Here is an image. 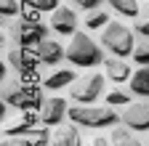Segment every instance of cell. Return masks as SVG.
I'll return each mask as SVG.
<instances>
[{
  "label": "cell",
  "mask_w": 149,
  "mask_h": 146,
  "mask_svg": "<svg viewBox=\"0 0 149 146\" xmlns=\"http://www.w3.org/2000/svg\"><path fill=\"white\" fill-rule=\"evenodd\" d=\"M3 101L13 109H22V112H27V109H40L43 106V96L40 90L32 88L27 82L24 75H19V72H13V75H8L3 80Z\"/></svg>",
  "instance_id": "obj_1"
},
{
  "label": "cell",
  "mask_w": 149,
  "mask_h": 146,
  "mask_svg": "<svg viewBox=\"0 0 149 146\" xmlns=\"http://www.w3.org/2000/svg\"><path fill=\"white\" fill-rule=\"evenodd\" d=\"M69 122L77 127H112L123 122V117L115 112V106H93V104H80V106H69Z\"/></svg>",
  "instance_id": "obj_2"
},
{
  "label": "cell",
  "mask_w": 149,
  "mask_h": 146,
  "mask_svg": "<svg viewBox=\"0 0 149 146\" xmlns=\"http://www.w3.org/2000/svg\"><path fill=\"white\" fill-rule=\"evenodd\" d=\"M67 59L80 69H93V66L104 64V53H101L99 43L91 40V35L74 32L72 40H69V48H67Z\"/></svg>",
  "instance_id": "obj_3"
},
{
  "label": "cell",
  "mask_w": 149,
  "mask_h": 146,
  "mask_svg": "<svg viewBox=\"0 0 149 146\" xmlns=\"http://www.w3.org/2000/svg\"><path fill=\"white\" fill-rule=\"evenodd\" d=\"M6 32H8V37H11L13 45L32 48V51L40 45V40L48 37V27L43 21H29V19H22V16H16L13 21H8Z\"/></svg>",
  "instance_id": "obj_4"
},
{
  "label": "cell",
  "mask_w": 149,
  "mask_h": 146,
  "mask_svg": "<svg viewBox=\"0 0 149 146\" xmlns=\"http://www.w3.org/2000/svg\"><path fill=\"white\" fill-rule=\"evenodd\" d=\"M136 43V37H133V29L130 27H125V24H120V21H109L107 27H104V32H101V45L112 53V56H130L133 53V45Z\"/></svg>",
  "instance_id": "obj_5"
},
{
  "label": "cell",
  "mask_w": 149,
  "mask_h": 146,
  "mask_svg": "<svg viewBox=\"0 0 149 146\" xmlns=\"http://www.w3.org/2000/svg\"><path fill=\"white\" fill-rule=\"evenodd\" d=\"M104 80H107V75H99V72H91V75H85V77H77L69 85L72 101H77V104H93L96 98H101Z\"/></svg>",
  "instance_id": "obj_6"
},
{
  "label": "cell",
  "mask_w": 149,
  "mask_h": 146,
  "mask_svg": "<svg viewBox=\"0 0 149 146\" xmlns=\"http://www.w3.org/2000/svg\"><path fill=\"white\" fill-rule=\"evenodd\" d=\"M6 61L11 64L13 72H19V75H24V77H32L37 64H40V59H37V53L32 48H19V45L6 53Z\"/></svg>",
  "instance_id": "obj_7"
},
{
  "label": "cell",
  "mask_w": 149,
  "mask_h": 146,
  "mask_svg": "<svg viewBox=\"0 0 149 146\" xmlns=\"http://www.w3.org/2000/svg\"><path fill=\"white\" fill-rule=\"evenodd\" d=\"M123 125H128L130 130H149V104L146 101H130L123 109Z\"/></svg>",
  "instance_id": "obj_8"
},
{
  "label": "cell",
  "mask_w": 149,
  "mask_h": 146,
  "mask_svg": "<svg viewBox=\"0 0 149 146\" xmlns=\"http://www.w3.org/2000/svg\"><path fill=\"white\" fill-rule=\"evenodd\" d=\"M67 114H69V106L61 96H53V98L43 101V106H40V122L48 127H59Z\"/></svg>",
  "instance_id": "obj_9"
},
{
  "label": "cell",
  "mask_w": 149,
  "mask_h": 146,
  "mask_svg": "<svg viewBox=\"0 0 149 146\" xmlns=\"http://www.w3.org/2000/svg\"><path fill=\"white\" fill-rule=\"evenodd\" d=\"M77 13H74L69 6H59L53 13H51V29L56 35H64V37H72L77 32Z\"/></svg>",
  "instance_id": "obj_10"
},
{
  "label": "cell",
  "mask_w": 149,
  "mask_h": 146,
  "mask_svg": "<svg viewBox=\"0 0 149 146\" xmlns=\"http://www.w3.org/2000/svg\"><path fill=\"white\" fill-rule=\"evenodd\" d=\"M104 75L112 82H130L133 69H130V64L123 56H109V59H104Z\"/></svg>",
  "instance_id": "obj_11"
},
{
  "label": "cell",
  "mask_w": 149,
  "mask_h": 146,
  "mask_svg": "<svg viewBox=\"0 0 149 146\" xmlns=\"http://www.w3.org/2000/svg\"><path fill=\"white\" fill-rule=\"evenodd\" d=\"M35 53H37V59H40V64H48V66L59 64V61L67 56V51L61 48V43H59V40H53V37L40 40V45L35 48Z\"/></svg>",
  "instance_id": "obj_12"
},
{
  "label": "cell",
  "mask_w": 149,
  "mask_h": 146,
  "mask_svg": "<svg viewBox=\"0 0 149 146\" xmlns=\"http://www.w3.org/2000/svg\"><path fill=\"white\" fill-rule=\"evenodd\" d=\"M37 122H40V114L35 112V109H27V112L19 117L16 122H8V125H3V133L6 136H24L29 127H35Z\"/></svg>",
  "instance_id": "obj_13"
},
{
  "label": "cell",
  "mask_w": 149,
  "mask_h": 146,
  "mask_svg": "<svg viewBox=\"0 0 149 146\" xmlns=\"http://www.w3.org/2000/svg\"><path fill=\"white\" fill-rule=\"evenodd\" d=\"M51 143L53 146H83V138H80V130L72 122V125H59V127H56Z\"/></svg>",
  "instance_id": "obj_14"
},
{
  "label": "cell",
  "mask_w": 149,
  "mask_h": 146,
  "mask_svg": "<svg viewBox=\"0 0 149 146\" xmlns=\"http://www.w3.org/2000/svg\"><path fill=\"white\" fill-rule=\"evenodd\" d=\"M74 80V72L72 69H56V72H51V75L43 80V88L45 90H61V88H69Z\"/></svg>",
  "instance_id": "obj_15"
},
{
  "label": "cell",
  "mask_w": 149,
  "mask_h": 146,
  "mask_svg": "<svg viewBox=\"0 0 149 146\" xmlns=\"http://www.w3.org/2000/svg\"><path fill=\"white\" fill-rule=\"evenodd\" d=\"M130 90L141 98H149V66H139L130 77Z\"/></svg>",
  "instance_id": "obj_16"
},
{
  "label": "cell",
  "mask_w": 149,
  "mask_h": 146,
  "mask_svg": "<svg viewBox=\"0 0 149 146\" xmlns=\"http://www.w3.org/2000/svg\"><path fill=\"white\" fill-rule=\"evenodd\" d=\"M109 6L115 13L125 16V19H139L141 8H139V0H109Z\"/></svg>",
  "instance_id": "obj_17"
},
{
  "label": "cell",
  "mask_w": 149,
  "mask_h": 146,
  "mask_svg": "<svg viewBox=\"0 0 149 146\" xmlns=\"http://www.w3.org/2000/svg\"><path fill=\"white\" fill-rule=\"evenodd\" d=\"M112 146H141V141L125 125V127H115V130H112Z\"/></svg>",
  "instance_id": "obj_18"
},
{
  "label": "cell",
  "mask_w": 149,
  "mask_h": 146,
  "mask_svg": "<svg viewBox=\"0 0 149 146\" xmlns=\"http://www.w3.org/2000/svg\"><path fill=\"white\" fill-rule=\"evenodd\" d=\"M83 24H85V29H104L109 24V16L96 8V11H88V16L83 19Z\"/></svg>",
  "instance_id": "obj_19"
},
{
  "label": "cell",
  "mask_w": 149,
  "mask_h": 146,
  "mask_svg": "<svg viewBox=\"0 0 149 146\" xmlns=\"http://www.w3.org/2000/svg\"><path fill=\"white\" fill-rule=\"evenodd\" d=\"M22 8H24L22 0H0V13H3V19H16V16H22Z\"/></svg>",
  "instance_id": "obj_20"
},
{
  "label": "cell",
  "mask_w": 149,
  "mask_h": 146,
  "mask_svg": "<svg viewBox=\"0 0 149 146\" xmlns=\"http://www.w3.org/2000/svg\"><path fill=\"white\" fill-rule=\"evenodd\" d=\"M133 61L141 66H149V37H144L141 43H136L133 48Z\"/></svg>",
  "instance_id": "obj_21"
},
{
  "label": "cell",
  "mask_w": 149,
  "mask_h": 146,
  "mask_svg": "<svg viewBox=\"0 0 149 146\" xmlns=\"http://www.w3.org/2000/svg\"><path fill=\"white\" fill-rule=\"evenodd\" d=\"M24 138H29V141L37 143V146H45L48 138H53V136H48V125H45V127H29V130L24 133Z\"/></svg>",
  "instance_id": "obj_22"
},
{
  "label": "cell",
  "mask_w": 149,
  "mask_h": 146,
  "mask_svg": "<svg viewBox=\"0 0 149 146\" xmlns=\"http://www.w3.org/2000/svg\"><path fill=\"white\" fill-rule=\"evenodd\" d=\"M104 101H107L109 106H128V104H130V96L125 93V90H117V88H115V90H109V93H107Z\"/></svg>",
  "instance_id": "obj_23"
},
{
  "label": "cell",
  "mask_w": 149,
  "mask_h": 146,
  "mask_svg": "<svg viewBox=\"0 0 149 146\" xmlns=\"http://www.w3.org/2000/svg\"><path fill=\"white\" fill-rule=\"evenodd\" d=\"M3 146H37V143H32L24 136H8V138H3Z\"/></svg>",
  "instance_id": "obj_24"
},
{
  "label": "cell",
  "mask_w": 149,
  "mask_h": 146,
  "mask_svg": "<svg viewBox=\"0 0 149 146\" xmlns=\"http://www.w3.org/2000/svg\"><path fill=\"white\" fill-rule=\"evenodd\" d=\"M136 32L141 37H149V6H146V13L141 16V21H136Z\"/></svg>",
  "instance_id": "obj_25"
},
{
  "label": "cell",
  "mask_w": 149,
  "mask_h": 146,
  "mask_svg": "<svg viewBox=\"0 0 149 146\" xmlns=\"http://www.w3.org/2000/svg\"><path fill=\"white\" fill-rule=\"evenodd\" d=\"M32 3L40 8L43 13H45V11H51V13H53L56 8H59V0H32Z\"/></svg>",
  "instance_id": "obj_26"
},
{
  "label": "cell",
  "mask_w": 149,
  "mask_h": 146,
  "mask_svg": "<svg viewBox=\"0 0 149 146\" xmlns=\"http://www.w3.org/2000/svg\"><path fill=\"white\" fill-rule=\"evenodd\" d=\"M72 3L77 6V8H83V11H96L101 0H72Z\"/></svg>",
  "instance_id": "obj_27"
},
{
  "label": "cell",
  "mask_w": 149,
  "mask_h": 146,
  "mask_svg": "<svg viewBox=\"0 0 149 146\" xmlns=\"http://www.w3.org/2000/svg\"><path fill=\"white\" fill-rule=\"evenodd\" d=\"M88 146H109V141L104 138V136H96V138H91V143Z\"/></svg>",
  "instance_id": "obj_28"
}]
</instances>
